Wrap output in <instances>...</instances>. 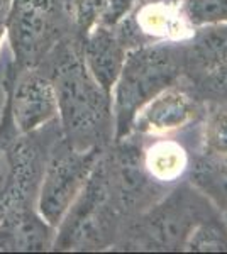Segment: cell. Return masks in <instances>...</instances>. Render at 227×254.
I'll return each instance as SVG.
<instances>
[{"label":"cell","instance_id":"52a82bcc","mask_svg":"<svg viewBox=\"0 0 227 254\" xmlns=\"http://www.w3.org/2000/svg\"><path fill=\"white\" fill-rule=\"evenodd\" d=\"M210 215L214 210L207 196L195 187L178 188L146 215L143 237L154 249H178L193 227Z\"/></svg>","mask_w":227,"mask_h":254},{"label":"cell","instance_id":"3957f363","mask_svg":"<svg viewBox=\"0 0 227 254\" xmlns=\"http://www.w3.org/2000/svg\"><path fill=\"white\" fill-rule=\"evenodd\" d=\"M114 182L105 159L95 165L81 193L56 229L55 251H85L105 244L114 222Z\"/></svg>","mask_w":227,"mask_h":254},{"label":"cell","instance_id":"ffe728a7","mask_svg":"<svg viewBox=\"0 0 227 254\" xmlns=\"http://www.w3.org/2000/svg\"><path fill=\"white\" fill-rule=\"evenodd\" d=\"M136 0H109L104 14L100 17L98 26H107V27H115L121 24V20L126 17V14L133 7Z\"/></svg>","mask_w":227,"mask_h":254},{"label":"cell","instance_id":"e0dca14e","mask_svg":"<svg viewBox=\"0 0 227 254\" xmlns=\"http://www.w3.org/2000/svg\"><path fill=\"white\" fill-rule=\"evenodd\" d=\"M183 14L192 26L227 24V0H185Z\"/></svg>","mask_w":227,"mask_h":254},{"label":"cell","instance_id":"7402d4cb","mask_svg":"<svg viewBox=\"0 0 227 254\" xmlns=\"http://www.w3.org/2000/svg\"><path fill=\"white\" fill-rule=\"evenodd\" d=\"M7 12H9V0H0V49L3 41L7 39Z\"/></svg>","mask_w":227,"mask_h":254},{"label":"cell","instance_id":"5b68a950","mask_svg":"<svg viewBox=\"0 0 227 254\" xmlns=\"http://www.w3.org/2000/svg\"><path fill=\"white\" fill-rule=\"evenodd\" d=\"M61 17L56 0H9L7 41L19 69L39 68L58 49Z\"/></svg>","mask_w":227,"mask_h":254},{"label":"cell","instance_id":"277c9868","mask_svg":"<svg viewBox=\"0 0 227 254\" xmlns=\"http://www.w3.org/2000/svg\"><path fill=\"white\" fill-rule=\"evenodd\" d=\"M98 159V146L76 149L70 146L63 136L53 142L36 198V208L51 227L58 229L65 219L70 207L88 182Z\"/></svg>","mask_w":227,"mask_h":254},{"label":"cell","instance_id":"ba28073f","mask_svg":"<svg viewBox=\"0 0 227 254\" xmlns=\"http://www.w3.org/2000/svg\"><path fill=\"white\" fill-rule=\"evenodd\" d=\"M56 229L36 207L7 212L0 217V253H43L53 249Z\"/></svg>","mask_w":227,"mask_h":254},{"label":"cell","instance_id":"7c38bea8","mask_svg":"<svg viewBox=\"0 0 227 254\" xmlns=\"http://www.w3.org/2000/svg\"><path fill=\"white\" fill-rule=\"evenodd\" d=\"M202 27L204 29L193 36L187 56L207 73L227 61V24Z\"/></svg>","mask_w":227,"mask_h":254},{"label":"cell","instance_id":"9a60e30c","mask_svg":"<svg viewBox=\"0 0 227 254\" xmlns=\"http://www.w3.org/2000/svg\"><path fill=\"white\" fill-rule=\"evenodd\" d=\"M188 251L199 253H226L227 251V225L217 219L216 214L204 219L193 227L190 236L185 241Z\"/></svg>","mask_w":227,"mask_h":254},{"label":"cell","instance_id":"9c48e42d","mask_svg":"<svg viewBox=\"0 0 227 254\" xmlns=\"http://www.w3.org/2000/svg\"><path fill=\"white\" fill-rule=\"evenodd\" d=\"M126 55L124 41L117 32L112 31V27L95 26L83 36L81 58L97 83L109 95L119 78Z\"/></svg>","mask_w":227,"mask_h":254},{"label":"cell","instance_id":"ac0fdd59","mask_svg":"<svg viewBox=\"0 0 227 254\" xmlns=\"http://www.w3.org/2000/svg\"><path fill=\"white\" fill-rule=\"evenodd\" d=\"M205 147L209 156H227V110L216 109L205 122Z\"/></svg>","mask_w":227,"mask_h":254},{"label":"cell","instance_id":"d6986e66","mask_svg":"<svg viewBox=\"0 0 227 254\" xmlns=\"http://www.w3.org/2000/svg\"><path fill=\"white\" fill-rule=\"evenodd\" d=\"M109 0H73V17L81 36L98 26Z\"/></svg>","mask_w":227,"mask_h":254},{"label":"cell","instance_id":"6da1fadb","mask_svg":"<svg viewBox=\"0 0 227 254\" xmlns=\"http://www.w3.org/2000/svg\"><path fill=\"white\" fill-rule=\"evenodd\" d=\"M49 78L56 90L61 136L76 149L95 147L93 139L100 136L112 116L110 95L88 71L81 53L73 49L60 53Z\"/></svg>","mask_w":227,"mask_h":254},{"label":"cell","instance_id":"5bb4252c","mask_svg":"<svg viewBox=\"0 0 227 254\" xmlns=\"http://www.w3.org/2000/svg\"><path fill=\"white\" fill-rule=\"evenodd\" d=\"M148 171L152 178L159 182H170L181 175L185 168V154L181 147L171 144V142H159L152 146L144 159Z\"/></svg>","mask_w":227,"mask_h":254},{"label":"cell","instance_id":"2e32d148","mask_svg":"<svg viewBox=\"0 0 227 254\" xmlns=\"http://www.w3.org/2000/svg\"><path fill=\"white\" fill-rule=\"evenodd\" d=\"M20 132L15 127L10 116V107L7 98L0 110V198L10 182L12 168H14V146Z\"/></svg>","mask_w":227,"mask_h":254},{"label":"cell","instance_id":"30bf717a","mask_svg":"<svg viewBox=\"0 0 227 254\" xmlns=\"http://www.w3.org/2000/svg\"><path fill=\"white\" fill-rule=\"evenodd\" d=\"M193 114L192 100L178 88H166L152 97L136 116L134 126L144 132H170L185 126Z\"/></svg>","mask_w":227,"mask_h":254},{"label":"cell","instance_id":"8992f818","mask_svg":"<svg viewBox=\"0 0 227 254\" xmlns=\"http://www.w3.org/2000/svg\"><path fill=\"white\" fill-rule=\"evenodd\" d=\"M2 85L12 121L20 134H32L58 122L55 85L39 68L19 69L10 63Z\"/></svg>","mask_w":227,"mask_h":254},{"label":"cell","instance_id":"603a6c76","mask_svg":"<svg viewBox=\"0 0 227 254\" xmlns=\"http://www.w3.org/2000/svg\"><path fill=\"white\" fill-rule=\"evenodd\" d=\"M226 225H227V210H226Z\"/></svg>","mask_w":227,"mask_h":254},{"label":"cell","instance_id":"4fadbf2b","mask_svg":"<svg viewBox=\"0 0 227 254\" xmlns=\"http://www.w3.org/2000/svg\"><path fill=\"white\" fill-rule=\"evenodd\" d=\"M192 183L200 193L227 210V156H209L192 168Z\"/></svg>","mask_w":227,"mask_h":254},{"label":"cell","instance_id":"8fae6325","mask_svg":"<svg viewBox=\"0 0 227 254\" xmlns=\"http://www.w3.org/2000/svg\"><path fill=\"white\" fill-rule=\"evenodd\" d=\"M152 176L134 147H124L119 158L117 191L124 207H138L148 196Z\"/></svg>","mask_w":227,"mask_h":254},{"label":"cell","instance_id":"44dd1931","mask_svg":"<svg viewBox=\"0 0 227 254\" xmlns=\"http://www.w3.org/2000/svg\"><path fill=\"white\" fill-rule=\"evenodd\" d=\"M204 85L210 93H214L221 100L227 102V61L221 66L205 73Z\"/></svg>","mask_w":227,"mask_h":254},{"label":"cell","instance_id":"7a4b0ae2","mask_svg":"<svg viewBox=\"0 0 227 254\" xmlns=\"http://www.w3.org/2000/svg\"><path fill=\"white\" fill-rule=\"evenodd\" d=\"M180 73L181 58L171 46L156 44L127 51L110 93L115 141L131 132L139 110L159 92L173 87Z\"/></svg>","mask_w":227,"mask_h":254}]
</instances>
